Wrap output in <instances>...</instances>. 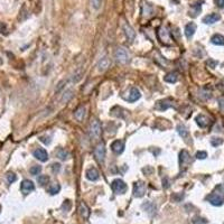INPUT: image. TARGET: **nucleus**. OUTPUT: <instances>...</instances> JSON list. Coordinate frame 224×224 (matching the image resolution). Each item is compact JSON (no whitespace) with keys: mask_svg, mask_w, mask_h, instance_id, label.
<instances>
[{"mask_svg":"<svg viewBox=\"0 0 224 224\" xmlns=\"http://www.w3.org/2000/svg\"><path fill=\"white\" fill-rule=\"evenodd\" d=\"M47 191H48V193H50V194H52V195H55V194H57V193L60 191V186L58 185L57 183H53V184H50V185L48 186Z\"/></svg>","mask_w":224,"mask_h":224,"instance_id":"nucleus-25","label":"nucleus"},{"mask_svg":"<svg viewBox=\"0 0 224 224\" xmlns=\"http://www.w3.org/2000/svg\"><path fill=\"white\" fill-rule=\"evenodd\" d=\"M157 35H158L159 40L164 44V45H171V44H173L171 36H169V32H168L166 28H164V27H161V28L158 30Z\"/></svg>","mask_w":224,"mask_h":224,"instance_id":"nucleus-6","label":"nucleus"},{"mask_svg":"<svg viewBox=\"0 0 224 224\" xmlns=\"http://www.w3.org/2000/svg\"><path fill=\"white\" fill-rule=\"evenodd\" d=\"M0 32L2 33V34H7V27H6V25L5 24H2V22H0Z\"/></svg>","mask_w":224,"mask_h":224,"instance_id":"nucleus-38","label":"nucleus"},{"mask_svg":"<svg viewBox=\"0 0 224 224\" xmlns=\"http://www.w3.org/2000/svg\"><path fill=\"white\" fill-rule=\"evenodd\" d=\"M211 42H212L214 45L224 46V36L220 35V34H216V35H214L213 37L211 38Z\"/></svg>","mask_w":224,"mask_h":224,"instance_id":"nucleus-22","label":"nucleus"},{"mask_svg":"<svg viewBox=\"0 0 224 224\" xmlns=\"http://www.w3.org/2000/svg\"><path fill=\"white\" fill-rule=\"evenodd\" d=\"M220 19H221V16L219 14H210L203 18V22H204V24H207V25H211V24H214V22H219Z\"/></svg>","mask_w":224,"mask_h":224,"instance_id":"nucleus-15","label":"nucleus"},{"mask_svg":"<svg viewBox=\"0 0 224 224\" xmlns=\"http://www.w3.org/2000/svg\"><path fill=\"white\" fill-rule=\"evenodd\" d=\"M171 107H174V101L171 99L159 100V101H157L156 104H155V109L158 111H165Z\"/></svg>","mask_w":224,"mask_h":224,"instance_id":"nucleus-8","label":"nucleus"},{"mask_svg":"<svg viewBox=\"0 0 224 224\" xmlns=\"http://www.w3.org/2000/svg\"><path fill=\"white\" fill-rule=\"evenodd\" d=\"M111 149L114 153H122L125 150V142L122 140H115L111 143Z\"/></svg>","mask_w":224,"mask_h":224,"instance_id":"nucleus-11","label":"nucleus"},{"mask_svg":"<svg viewBox=\"0 0 224 224\" xmlns=\"http://www.w3.org/2000/svg\"><path fill=\"white\" fill-rule=\"evenodd\" d=\"M195 157L197 159H205L207 157V153L206 151H198V153H196Z\"/></svg>","mask_w":224,"mask_h":224,"instance_id":"nucleus-32","label":"nucleus"},{"mask_svg":"<svg viewBox=\"0 0 224 224\" xmlns=\"http://www.w3.org/2000/svg\"><path fill=\"white\" fill-rule=\"evenodd\" d=\"M111 187H112V191H113L115 194H125L127 192V184L122 179H114L111 184Z\"/></svg>","mask_w":224,"mask_h":224,"instance_id":"nucleus-2","label":"nucleus"},{"mask_svg":"<svg viewBox=\"0 0 224 224\" xmlns=\"http://www.w3.org/2000/svg\"><path fill=\"white\" fill-rule=\"evenodd\" d=\"M80 213H81V215H82L84 219H88V217H89V215H90L89 207H88V205H86L84 202L80 203Z\"/></svg>","mask_w":224,"mask_h":224,"instance_id":"nucleus-23","label":"nucleus"},{"mask_svg":"<svg viewBox=\"0 0 224 224\" xmlns=\"http://www.w3.org/2000/svg\"><path fill=\"white\" fill-rule=\"evenodd\" d=\"M140 96H141L140 91H139L137 88H132V89L130 90V93H129V95H128V101L129 102H136L137 100L140 99Z\"/></svg>","mask_w":224,"mask_h":224,"instance_id":"nucleus-16","label":"nucleus"},{"mask_svg":"<svg viewBox=\"0 0 224 224\" xmlns=\"http://www.w3.org/2000/svg\"><path fill=\"white\" fill-rule=\"evenodd\" d=\"M125 33H126V35H127V37H128V39L130 40V42H132V40L135 39L136 33H135V30L131 28V26L125 25Z\"/></svg>","mask_w":224,"mask_h":224,"instance_id":"nucleus-24","label":"nucleus"},{"mask_svg":"<svg viewBox=\"0 0 224 224\" xmlns=\"http://www.w3.org/2000/svg\"><path fill=\"white\" fill-rule=\"evenodd\" d=\"M215 4H216L217 7L224 8V0H215Z\"/></svg>","mask_w":224,"mask_h":224,"instance_id":"nucleus-39","label":"nucleus"},{"mask_svg":"<svg viewBox=\"0 0 224 224\" xmlns=\"http://www.w3.org/2000/svg\"><path fill=\"white\" fill-rule=\"evenodd\" d=\"M146 193V185L143 181H137L133 185V195L135 197H142Z\"/></svg>","mask_w":224,"mask_h":224,"instance_id":"nucleus-9","label":"nucleus"},{"mask_svg":"<svg viewBox=\"0 0 224 224\" xmlns=\"http://www.w3.org/2000/svg\"><path fill=\"white\" fill-rule=\"evenodd\" d=\"M40 141L44 142L45 145H50L52 140H50V137H40Z\"/></svg>","mask_w":224,"mask_h":224,"instance_id":"nucleus-35","label":"nucleus"},{"mask_svg":"<svg viewBox=\"0 0 224 224\" xmlns=\"http://www.w3.org/2000/svg\"><path fill=\"white\" fill-rule=\"evenodd\" d=\"M177 131H178V133H179V136H181V138H187V137H188V130L186 129L185 126L179 125L177 127Z\"/></svg>","mask_w":224,"mask_h":224,"instance_id":"nucleus-26","label":"nucleus"},{"mask_svg":"<svg viewBox=\"0 0 224 224\" xmlns=\"http://www.w3.org/2000/svg\"><path fill=\"white\" fill-rule=\"evenodd\" d=\"M55 156L57 158H60V160H66L68 159V157H70V153H68L67 150L63 149V148H57L55 150Z\"/></svg>","mask_w":224,"mask_h":224,"instance_id":"nucleus-19","label":"nucleus"},{"mask_svg":"<svg viewBox=\"0 0 224 224\" xmlns=\"http://www.w3.org/2000/svg\"><path fill=\"white\" fill-rule=\"evenodd\" d=\"M114 58L121 63V64H126L128 63L129 60H130V56H129V53L125 48H118L115 52H114Z\"/></svg>","mask_w":224,"mask_h":224,"instance_id":"nucleus-5","label":"nucleus"},{"mask_svg":"<svg viewBox=\"0 0 224 224\" xmlns=\"http://www.w3.org/2000/svg\"><path fill=\"white\" fill-rule=\"evenodd\" d=\"M34 189H35V185H34V183H33L32 181H29V179L22 181V185H20V191H22L24 194H29V193H32Z\"/></svg>","mask_w":224,"mask_h":224,"instance_id":"nucleus-10","label":"nucleus"},{"mask_svg":"<svg viewBox=\"0 0 224 224\" xmlns=\"http://www.w3.org/2000/svg\"><path fill=\"white\" fill-rule=\"evenodd\" d=\"M204 219H199V217H195L193 220V224H204L206 223V221H203Z\"/></svg>","mask_w":224,"mask_h":224,"instance_id":"nucleus-34","label":"nucleus"},{"mask_svg":"<svg viewBox=\"0 0 224 224\" xmlns=\"http://www.w3.org/2000/svg\"><path fill=\"white\" fill-rule=\"evenodd\" d=\"M52 168H53L54 173H58L60 171V164H53L52 165Z\"/></svg>","mask_w":224,"mask_h":224,"instance_id":"nucleus-37","label":"nucleus"},{"mask_svg":"<svg viewBox=\"0 0 224 224\" xmlns=\"http://www.w3.org/2000/svg\"><path fill=\"white\" fill-rule=\"evenodd\" d=\"M94 156H95V159L98 160V163L103 164L104 159H105V147H104L103 142L98 143V146L94 149Z\"/></svg>","mask_w":224,"mask_h":224,"instance_id":"nucleus-4","label":"nucleus"},{"mask_svg":"<svg viewBox=\"0 0 224 224\" xmlns=\"http://www.w3.org/2000/svg\"><path fill=\"white\" fill-rule=\"evenodd\" d=\"M216 64H217V62H215V60H210L208 62H207V65H210L212 68L215 67V66H216Z\"/></svg>","mask_w":224,"mask_h":224,"instance_id":"nucleus-40","label":"nucleus"},{"mask_svg":"<svg viewBox=\"0 0 224 224\" xmlns=\"http://www.w3.org/2000/svg\"><path fill=\"white\" fill-rule=\"evenodd\" d=\"M165 82L167 83H176L178 80V73L177 72H171V73H168V74L165 75Z\"/></svg>","mask_w":224,"mask_h":224,"instance_id":"nucleus-21","label":"nucleus"},{"mask_svg":"<svg viewBox=\"0 0 224 224\" xmlns=\"http://www.w3.org/2000/svg\"><path fill=\"white\" fill-rule=\"evenodd\" d=\"M40 171H42V167H40V166H33V167L29 169V173L32 175H34V176L39 175Z\"/></svg>","mask_w":224,"mask_h":224,"instance_id":"nucleus-28","label":"nucleus"},{"mask_svg":"<svg viewBox=\"0 0 224 224\" xmlns=\"http://www.w3.org/2000/svg\"><path fill=\"white\" fill-rule=\"evenodd\" d=\"M163 186H164L165 188H168V187H169V184H168L167 179H164V181H163Z\"/></svg>","mask_w":224,"mask_h":224,"instance_id":"nucleus-41","label":"nucleus"},{"mask_svg":"<svg viewBox=\"0 0 224 224\" xmlns=\"http://www.w3.org/2000/svg\"><path fill=\"white\" fill-rule=\"evenodd\" d=\"M101 125H100V122L96 119H93L91 121V123H90V135L91 137L94 139H99L100 136H101Z\"/></svg>","mask_w":224,"mask_h":224,"instance_id":"nucleus-3","label":"nucleus"},{"mask_svg":"<svg viewBox=\"0 0 224 224\" xmlns=\"http://www.w3.org/2000/svg\"><path fill=\"white\" fill-rule=\"evenodd\" d=\"M206 198L214 206H221V205H223L224 203V197L220 193H212V194L207 196Z\"/></svg>","mask_w":224,"mask_h":224,"instance_id":"nucleus-7","label":"nucleus"},{"mask_svg":"<svg viewBox=\"0 0 224 224\" xmlns=\"http://www.w3.org/2000/svg\"><path fill=\"white\" fill-rule=\"evenodd\" d=\"M196 123L201 127V128H206L207 126L211 123L210 119L206 117V115H204V114H199V115H197L195 119Z\"/></svg>","mask_w":224,"mask_h":224,"instance_id":"nucleus-13","label":"nucleus"},{"mask_svg":"<svg viewBox=\"0 0 224 224\" xmlns=\"http://www.w3.org/2000/svg\"><path fill=\"white\" fill-rule=\"evenodd\" d=\"M196 32V25L194 22H189L185 26V35L187 38H192Z\"/></svg>","mask_w":224,"mask_h":224,"instance_id":"nucleus-18","label":"nucleus"},{"mask_svg":"<svg viewBox=\"0 0 224 224\" xmlns=\"http://www.w3.org/2000/svg\"><path fill=\"white\" fill-rule=\"evenodd\" d=\"M109 65H110L109 58H108V57H102V58L99 60V63H98V70H99L100 72H104L108 67H109Z\"/></svg>","mask_w":224,"mask_h":224,"instance_id":"nucleus-20","label":"nucleus"},{"mask_svg":"<svg viewBox=\"0 0 224 224\" xmlns=\"http://www.w3.org/2000/svg\"><path fill=\"white\" fill-rule=\"evenodd\" d=\"M92 5L95 9H99L101 6V0H92Z\"/></svg>","mask_w":224,"mask_h":224,"instance_id":"nucleus-36","label":"nucleus"},{"mask_svg":"<svg viewBox=\"0 0 224 224\" xmlns=\"http://www.w3.org/2000/svg\"><path fill=\"white\" fill-rule=\"evenodd\" d=\"M16 179H17V177H16V175H15L14 173H8V174H7V181H8V183H9V184L14 183Z\"/></svg>","mask_w":224,"mask_h":224,"instance_id":"nucleus-31","label":"nucleus"},{"mask_svg":"<svg viewBox=\"0 0 224 224\" xmlns=\"http://www.w3.org/2000/svg\"><path fill=\"white\" fill-rule=\"evenodd\" d=\"M211 143H212V146L217 147V146H220V145H222V143H223V139H221V138H212V139H211Z\"/></svg>","mask_w":224,"mask_h":224,"instance_id":"nucleus-30","label":"nucleus"},{"mask_svg":"<svg viewBox=\"0 0 224 224\" xmlns=\"http://www.w3.org/2000/svg\"><path fill=\"white\" fill-rule=\"evenodd\" d=\"M85 114H86V109L84 107H80L78 108L74 112V118L78 122H81V121L84 120V118H85Z\"/></svg>","mask_w":224,"mask_h":224,"instance_id":"nucleus-17","label":"nucleus"},{"mask_svg":"<svg viewBox=\"0 0 224 224\" xmlns=\"http://www.w3.org/2000/svg\"><path fill=\"white\" fill-rule=\"evenodd\" d=\"M37 181H38V183L40 184L42 186L46 185L47 183H48V181H50V177L47 176V175H39L38 178H37Z\"/></svg>","mask_w":224,"mask_h":224,"instance_id":"nucleus-27","label":"nucleus"},{"mask_svg":"<svg viewBox=\"0 0 224 224\" xmlns=\"http://www.w3.org/2000/svg\"><path fill=\"white\" fill-rule=\"evenodd\" d=\"M81 78H82V72H78V73H75V78H74V76H73V78H72V81H73V82H74V83H76V82H78V81L81 80Z\"/></svg>","mask_w":224,"mask_h":224,"instance_id":"nucleus-33","label":"nucleus"},{"mask_svg":"<svg viewBox=\"0 0 224 224\" xmlns=\"http://www.w3.org/2000/svg\"><path fill=\"white\" fill-rule=\"evenodd\" d=\"M192 164V159H191V155L188 153L187 150H181L179 153V166H181V171H185L189 165Z\"/></svg>","mask_w":224,"mask_h":224,"instance_id":"nucleus-1","label":"nucleus"},{"mask_svg":"<svg viewBox=\"0 0 224 224\" xmlns=\"http://www.w3.org/2000/svg\"><path fill=\"white\" fill-rule=\"evenodd\" d=\"M99 171L96 169L95 167H90L88 171H86V178L89 179V181H95L99 179Z\"/></svg>","mask_w":224,"mask_h":224,"instance_id":"nucleus-14","label":"nucleus"},{"mask_svg":"<svg viewBox=\"0 0 224 224\" xmlns=\"http://www.w3.org/2000/svg\"><path fill=\"white\" fill-rule=\"evenodd\" d=\"M34 157H35L36 159H38L39 161L45 163V161H47V159H48V153H47L46 150L43 149V148H38V149H36L35 151H34Z\"/></svg>","mask_w":224,"mask_h":224,"instance_id":"nucleus-12","label":"nucleus"},{"mask_svg":"<svg viewBox=\"0 0 224 224\" xmlns=\"http://www.w3.org/2000/svg\"><path fill=\"white\" fill-rule=\"evenodd\" d=\"M72 95H73V91L68 90V91H66V92L64 93V95L62 98V101H63V102H67L68 100L72 98Z\"/></svg>","mask_w":224,"mask_h":224,"instance_id":"nucleus-29","label":"nucleus"}]
</instances>
